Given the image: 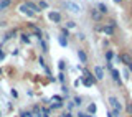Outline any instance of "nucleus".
Returning a JSON list of instances; mask_svg holds the SVG:
<instances>
[{"label": "nucleus", "mask_w": 132, "mask_h": 117, "mask_svg": "<svg viewBox=\"0 0 132 117\" xmlns=\"http://www.w3.org/2000/svg\"><path fill=\"white\" fill-rule=\"evenodd\" d=\"M109 104L112 106V109H114L116 114H119V111H121V102H119V99L112 96V97H109Z\"/></svg>", "instance_id": "obj_1"}, {"label": "nucleus", "mask_w": 132, "mask_h": 117, "mask_svg": "<svg viewBox=\"0 0 132 117\" xmlns=\"http://www.w3.org/2000/svg\"><path fill=\"white\" fill-rule=\"evenodd\" d=\"M114 28H116V22H111L109 25H107V27H104V28H101V30L104 31L106 35H112V33H114Z\"/></svg>", "instance_id": "obj_2"}, {"label": "nucleus", "mask_w": 132, "mask_h": 117, "mask_svg": "<svg viewBox=\"0 0 132 117\" xmlns=\"http://www.w3.org/2000/svg\"><path fill=\"white\" fill-rule=\"evenodd\" d=\"M48 16H50V20H51V22H55V23H60L61 22V15L58 13V12H51Z\"/></svg>", "instance_id": "obj_3"}, {"label": "nucleus", "mask_w": 132, "mask_h": 117, "mask_svg": "<svg viewBox=\"0 0 132 117\" xmlns=\"http://www.w3.org/2000/svg\"><path fill=\"white\" fill-rule=\"evenodd\" d=\"M119 61H122V63H126V64H127V66H129V64H130V63H132V58H130L129 55H127V53H124V55H121V56H119Z\"/></svg>", "instance_id": "obj_4"}, {"label": "nucleus", "mask_w": 132, "mask_h": 117, "mask_svg": "<svg viewBox=\"0 0 132 117\" xmlns=\"http://www.w3.org/2000/svg\"><path fill=\"white\" fill-rule=\"evenodd\" d=\"M66 8H69L71 12H79L81 10V7L76 5V3H73V2H66Z\"/></svg>", "instance_id": "obj_5"}, {"label": "nucleus", "mask_w": 132, "mask_h": 117, "mask_svg": "<svg viewBox=\"0 0 132 117\" xmlns=\"http://www.w3.org/2000/svg\"><path fill=\"white\" fill-rule=\"evenodd\" d=\"M94 73H96V78L97 79H102V78H104V69H102L101 66H96V68H94Z\"/></svg>", "instance_id": "obj_6"}, {"label": "nucleus", "mask_w": 132, "mask_h": 117, "mask_svg": "<svg viewBox=\"0 0 132 117\" xmlns=\"http://www.w3.org/2000/svg\"><path fill=\"white\" fill-rule=\"evenodd\" d=\"M25 7H27L30 12H33V13H35V12H38V7H36L35 3H31V2H27V3H25Z\"/></svg>", "instance_id": "obj_7"}, {"label": "nucleus", "mask_w": 132, "mask_h": 117, "mask_svg": "<svg viewBox=\"0 0 132 117\" xmlns=\"http://www.w3.org/2000/svg\"><path fill=\"white\" fill-rule=\"evenodd\" d=\"M10 0H0V10H5L7 7H10Z\"/></svg>", "instance_id": "obj_8"}, {"label": "nucleus", "mask_w": 132, "mask_h": 117, "mask_svg": "<svg viewBox=\"0 0 132 117\" xmlns=\"http://www.w3.org/2000/svg\"><path fill=\"white\" fill-rule=\"evenodd\" d=\"M78 56H79L81 63H86V61H88V56H86V53L82 51V49H79V51H78Z\"/></svg>", "instance_id": "obj_9"}, {"label": "nucleus", "mask_w": 132, "mask_h": 117, "mask_svg": "<svg viewBox=\"0 0 132 117\" xmlns=\"http://www.w3.org/2000/svg\"><path fill=\"white\" fill-rule=\"evenodd\" d=\"M91 16H93L96 22H99V20H101V13H99V10H93V12H91Z\"/></svg>", "instance_id": "obj_10"}, {"label": "nucleus", "mask_w": 132, "mask_h": 117, "mask_svg": "<svg viewBox=\"0 0 132 117\" xmlns=\"http://www.w3.org/2000/svg\"><path fill=\"white\" fill-rule=\"evenodd\" d=\"M20 10H22L23 13H27L28 16H33V15H35V13H33V12H30V10H28L27 7H25V3H23V5H20Z\"/></svg>", "instance_id": "obj_11"}, {"label": "nucleus", "mask_w": 132, "mask_h": 117, "mask_svg": "<svg viewBox=\"0 0 132 117\" xmlns=\"http://www.w3.org/2000/svg\"><path fill=\"white\" fill-rule=\"evenodd\" d=\"M97 10H99V13H107V7L104 5V3H99V5H97Z\"/></svg>", "instance_id": "obj_12"}, {"label": "nucleus", "mask_w": 132, "mask_h": 117, "mask_svg": "<svg viewBox=\"0 0 132 117\" xmlns=\"http://www.w3.org/2000/svg\"><path fill=\"white\" fill-rule=\"evenodd\" d=\"M112 78H114V81H116V82H121V78H119V71L112 69Z\"/></svg>", "instance_id": "obj_13"}, {"label": "nucleus", "mask_w": 132, "mask_h": 117, "mask_svg": "<svg viewBox=\"0 0 132 117\" xmlns=\"http://www.w3.org/2000/svg\"><path fill=\"white\" fill-rule=\"evenodd\" d=\"M40 8H48V2L46 0H40V3H38V10Z\"/></svg>", "instance_id": "obj_14"}, {"label": "nucleus", "mask_w": 132, "mask_h": 117, "mask_svg": "<svg viewBox=\"0 0 132 117\" xmlns=\"http://www.w3.org/2000/svg\"><path fill=\"white\" fill-rule=\"evenodd\" d=\"M60 45H61V46H66V45H68V41H66L64 38H60Z\"/></svg>", "instance_id": "obj_15"}, {"label": "nucleus", "mask_w": 132, "mask_h": 117, "mask_svg": "<svg viewBox=\"0 0 132 117\" xmlns=\"http://www.w3.org/2000/svg\"><path fill=\"white\" fill-rule=\"evenodd\" d=\"M89 112H93V114L96 112V106H94V104H91V106H89Z\"/></svg>", "instance_id": "obj_16"}, {"label": "nucleus", "mask_w": 132, "mask_h": 117, "mask_svg": "<svg viewBox=\"0 0 132 117\" xmlns=\"http://www.w3.org/2000/svg\"><path fill=\"white\" fill-rule=\"evenodd\" d=\"M106 58H107V60H111V58H112V51H107L106 53Z\"/></svg>", "instance_id": "obj_17"}, {"label": "nucleus", "mask_w": 132, "mask_h": 117, "mask_svg": "<svg viewBox=\"0 0 132 117\" xmlns=\"http://www.w3.org/2000/svg\"><path fill=\"white\" fill-rule=\"evenodd\" d=\"M74 27H76V23H74V22H69L68 23V28H74Z\"/></svg>", "instance_id": "obj_18"}, {"label": "nucleus", "mask_w": 132, "mask_h": 117, "mask_svg": "<svg viewBox=\"0 0 132 117\" xmlns=\"http://www.w3.org/2000/svg\"><path fill=\"white\" fill-rule=\"evenodd\" d=\"M23 41H27V43H28V41H30V38H28V35H23V38H22Z\"/></svg>", "instance_id": "obj_19"}, {"label": "nucleus", "mask_w": 132, "mask_h": 117, "mask_svg": "<svg viewBox=\"0 0 132 117\" xmlns=\"http://www.w3.org/2000/svg\"><path fill=\"white\" fill-rule=\"evenodd\" d=\"M3 56H5V55H3V51H2V49H0V60H2Z\"/></svg>", "instance_id": "obj_20"}, {"label": "nucleus", "mask_w": 132, "mask_h": 117, "mask_svg": "<svg viewBox=\"0 0 132 117\" xmlns=\"http://www.w3.org/2000/svg\"><path fill=\"white\" fill-rule=\"evenodd\" d=\"M129 69H130V71H132V63H130V64H129Z\"/></svg>", "instance_id": "obj_21"}, {"label": "nucleus", "mask_w": 132, "mask_h": 117, "mask_svg": "<svg viewBox=\"0 0 132 117\" xmlns=\"http://www.w3.org/2000/svg\"><path fill=\"white\" fill-rule=\"evenodd\" d=\"M114 2H116V3H119V2H121V0H114Z\"/></svg>", "instance_id": "obj_22"}, {"label": "nucleus", "mask_w": 132, "mask_h": 117, "mask_svg": "<svg viewBox=\"0 0 132 117\" xmlns=\"http://www.w3.org/2000/svg\"><path fill=\"white\" fill-rule=\"evenodd\" d=\"M107 117H112V115H111V114H107Z\"/></svg>", "instance_id": "obj_23"}, {"label": "nucleus", "mask_w": 132, "mask_h": 117, "mask_svg": "<svg viewBox=\"0 0 132 117\" xmlns=\"http://www.w3.org/2000/svg\"><path fill=\"white\" fill-rule=\"evenodd\" d=\"M84 117H91V115H86V114H84Z\"/></svg>", "instance_id": "obj_24"}]
</instances>
